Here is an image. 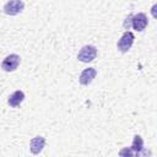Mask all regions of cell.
I'll return each instance as SVG.
<instances>
[{"instance_id":"obj_1","label":"cell","mask_w":157,"mask_h":157,"mask_svg":"<svg viewBox=\"0 0 157 157\" xmlns=\"http://www.w3.org/2000/svg\"><path fill=\"white\" fill-rule=\"evenodd\" d=\"M142 150H144V140H142V137L140 135H135L134 140H132V145L130 147L123 148L119 152V155L120 156H132V155L139 156Z\"/></svg>"},{"instance_id":"obj_2","label":"cell","mask_w":157,"mask_h":157,"mask_svg":"<svg viewBox=\"0 0 157 157\" xmlns=\"http://www.w3.org/2000/svg\"><path fill=\"white\" fill-rule=\"evenodd\" d=\"M96 56H97V48L91 44L83 45L77 54V59L81 63H91L96 59Z\"/></svg>"},{"instance_id":"obj_3","label":"cell","mask_w":157,"mask_h":157,"mask_svg":"<svg viewBox=\"0 0 157 157\" xmlns=\"http://www.w3.org/2000/svg\"><path fill=\"white\" fill-rule=\"evenodd\" d=\"M134 40H135V36L132 32L130 31H126L123 33V36L120 37V39L118 40L117 43V47L118 49L121 52V53H126L134 44Z\"/></svg>"},{"instance_id":"obj_4","label":"cell","mask_w":157,"mask_h":157,"mask_svg":"<svg viewBox=\"0 0 157 157\" xmlns=\"http://www.w3.org/2000/svg\"><path fill=\"white\" fill-rule=\"evenodd\" d=\"M25 9V4L22 0H10L4 5V12L9 16H16L21 13Z\"/></svg>"},{"instance_id":"obj_5","label":"cell","mask_w":157,"mask_h":157,"mask_svg":"<svg viewBox=\"0 0 157 157\" xmlns=\"http://www.w3.org/2000/svg\"><path fill=\"white\" fill-rule=\"evenodd\" d=\"M20 61H21L20 55H17V54H10V55H7V56L2 60V63H1V69H2L4 71H6V72H12V71H15V70L18 67Z\"/></svg>"},{"instance_id":"obj_6","label":"cell","mask_w":157,"mask_h":157,"mask_svg":"<svg viewBox=\"0 0 157 157\" xmlns=\"http://www.w3.org/2000/svg\"><path fill=\"white\" fill-rule=\"evenodd\" d=\"M148 25V18L144 12H139L136 15H132L131 18V27L137 31V32H142Z\"/></svg>"},{"instance_id":"obj_7","label":"cell","mask_w":157,"mask_h":157,"mask_svg":"<svg viewBox=\"0 0 157 157\" xmlns=\"http://www.w3.org/2000/svg\"><path fill=\"white\" fill-rule=\"evenodd\" d=\"M97 75V70L94 67H87L85 69L81 74H80V77H78V82L82 85V86H88L96 77Z\"/></svg>"},{"instance_id":"obj_8","label":"cell","mask_w":157,"mask_h":157,"mask_svg":"<svg viewBox=\"0 0 157 157\" xmlns=\"http://www.w3.org/2000/svg\"><path fill=\"white\" fill-rule=\"evenodd\" d=\"M45 146V139L43 136H34L29 142V150L33 155H39Z\"/></svg>"},{"instance_id":"obj_9","label":"cell","mask_w":157,"mask_h":157,"mask_svg":"<svg viewBox=\"0 0 157 157\" xmlns=\"http://www.w3.org/2000/svg\"><path fill=\"white\" fill-rule=\"evenodd\" d=\"M23 99H25V93H23V91L17 90V91H15L13 93H11V94L9 96L7 103H9L10 107L17 108V107H20V104L23 102Z\"/></svg>"},{"instance_id":"obj_10","label":"cell","mask_w":157,"mask_h":157,"mask_svg":"<svg viewBox=\"0 0 157 157\" xmlns=\"http://www.w3.org/2000/svg\"><path fill=\"white\" fill-rule=\"evenodd\" d=\"M150 12H151V15H152V17L157 20V4H155V5H152V7L150 9Z\"/></svg>"},{"instance_id":"obj_11","label":"cell","mask_w":157,"mask_h":157,"mask_svg":"<svg viewBox=\"0 0 157 157\" xmlns=\"http://www.w3.org/2000/svg\"><path fill=\"white\" fill-rule=\"evenodd\" d=\"M131 18H132V15H129V17H126V20L124 21V27L129 28V26H131Z\"/></svg>"}]
</instances>
